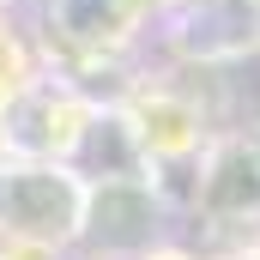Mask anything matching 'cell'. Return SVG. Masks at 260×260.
Wrapping results in <instances>:
<instances>
[{
	"label": "cell",
	"mask_w": 260,
	"mask_h": 260,
	"mask_svg": "<svg viewBox=\"0 0 260 260\" xmlns=\"http://www.w3.org/2000/svg\"><path fill=\"white\" fill-rule=\"evenodd\" d=\"M0 218L37 242H67L79 224H85V194L73 176L55 170H18L0 182Z\"/></svg>",
	"instance_id": "cell-1"
},
{
	"label": "cell",
	"mask_w": 260,
	"mask_h": 260,
	"mask_svg": "<svg viewBox=\"0 0 260 260\" xmlns=\"http://www.w3.org/2000/svg\"><path fill=\"white\" fill-rule=\"evenodd\" d=\"M206 206H212V212H248V206H260V157L254 151L230 145V151L212 164V176H206Z\"/></svg>",
	"instance_id": "cell-2"
}]
</instances>
